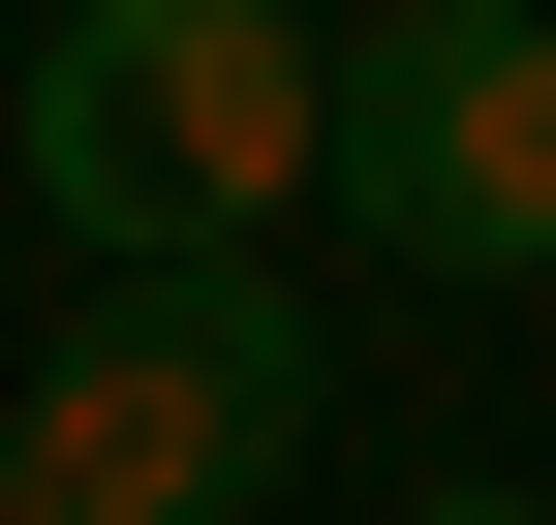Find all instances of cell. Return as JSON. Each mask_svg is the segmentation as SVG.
I'll return each mask as SVG.
<instances>
[{
	"instance_id": "1",
	"label": "cell",
	"mask_w": 556,
	"mask_h": 525,
	"mask_svg": "<svg viewBox=\"0 0 556 525\" xmlns=\"http://www.w3.org/2000/svg\"><path fill=\"white\" fill-rule=\"evenodd\" d=\"M309 62H340V31H278V0H62V31H31V247H93V279L278 247Z\"/></svg>"
},
{
	"instance_id": "2",
	"label": "cell",
	"mask_w": 556,
	"mask_h": 525,
	"mask_svg": "<svg viewBox=\"0 0 556 525\" xmlns=\"http://www.w3.org/2000/svg\"><path fill=\"white\" fill-rule=\"evenodd\" d=\"M309 309L248 279V247H186V279H93L31 341V402H0V525H248L309 464Z\"/></svg>"
},
{
	"instance_id": "4",
	"label": "cell",
	"mask_w": 556,
	"mask_h": 525,
	"mask_svg": "<svg viewBox=\"0 0 556 525\" xmlns=\"http://www.w3.org/2000/svg\"><path fill=\"white\" fill-rule=\"evenodd\" d=\"M433 525H556V495H433Z\"/></svg>"
},
{
	"instance_id": "3",
	"label": "cell",
	"mask_w": 556,
	"mask_h": 525,
	"mask_svg": "<svg viewBox=\"0 0 556 525\" xmlns=\"http://www.w3.org/2000/svg\"><path fill=\"white\" fill-rule=\"evenodd\" d=\"M309 185L402 279H556V31L526 0H371L309 62Z\"/></svg>"
}]
</instances>
